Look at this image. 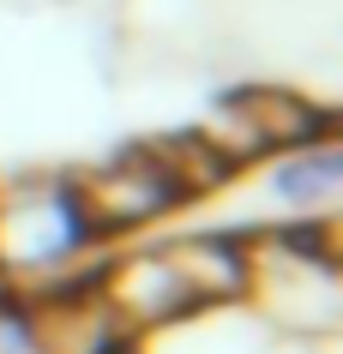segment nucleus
Returning <instances> with one entry per match:
<instances>
[{
  "instance_id": "f257e3e1",
  "label": "nucleus",
  "mask_w": 343,
  "mask_h": 354,
  "mask_svg": "<svg viewBox=\"0 0 343 354\" xmlns=\"http://www.w3.org/2000/svg\"><path fill=\"white\" fill-rule=\"evenodd\" d=\"M96 246L91 216L78 205V187L60 174H12L0 180V277L24 282V288H60V277L73 270Z\"/></svg>"
},
{
  "instance_id": "f03ea898",
  "label": "nucleus",
  "mask_w": 343,
  "mask_h": 354,
  "mask_svg": "<svg viewBox=\"0 0 343 354\" xmlns=\"http://www.w3.org/2000/svg\"><path fill=\"white\" fill-rule=\"evenodd\" d=\"M91 295L121 336H139V330H157V324H175V318L199 313V300L187 295V282H181V270L169 264L163 246L109 264L103 277H91Z\"/></svg>"
},
{
  "instance_id": "7ed1b4c3",
  "label": "nucleus",
  "mask_w": 343,
  "mask_h": 354,
  "mask_svg": "<svg viewBox=\"0 0 343 354\" xmlns=\"http://www.w3.org/2000/svg\"><path fill=\"white\" fill-rule=\"evenodd\" d=\"M271 192L295 223H331L337 216V192H343V162H337V138L319 132L307 145H289L271 156Z\"/></svg>"
},
{
  "instance_id": "20e7f679",
  "label": "nucleus",
  "mask_w": 343,
  "mask_h": 354,
  "mask_svg": "<svg viewBox=\"0 0 343 354\" xmlns=\"http://www.w3.org/2000/svg\"><path fill=\"white\" fill-rule=\"evenodd\" d=\"M169 264L181 270L187 295L199 306H223V300L247 295V241L235 234H181V241H163Z\"/></svg>"
},
{
  "instance_id": "39448f33",
  "label": "nucleus",
  "mask_w": 343,
  "mask_h": 354,
  "mask_svg": "<svg viewBox=\"0 0 343 354\" xmlns=\"http://www.w3.org/2000/svg\"><path fill=\"white\" fill-rule=\"evenodd\" d=\"M0 354H42L30 300H24V306H0Z\"/></svg>"
}]
</instances>
